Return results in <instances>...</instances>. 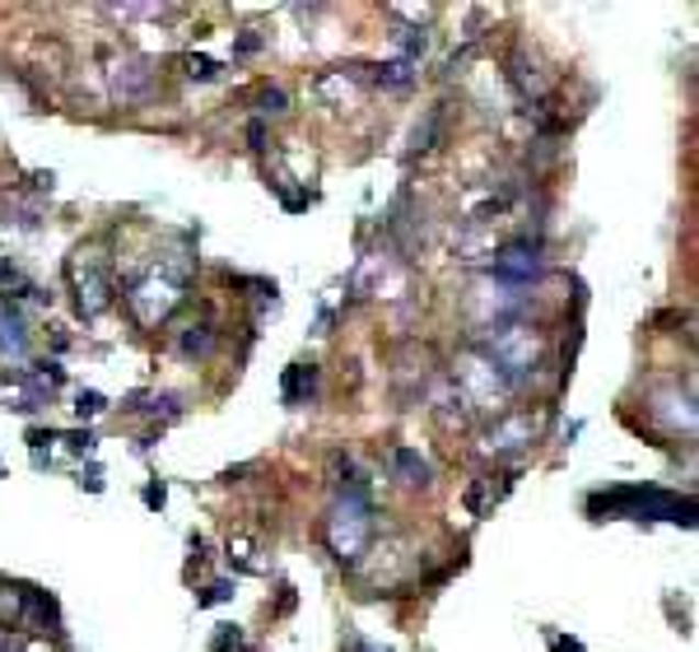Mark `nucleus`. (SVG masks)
I'll return each instance as SVG.
<instances>
[{
  "instance_id": "4be33fe9",
  "label": "nucleus",
  "mask_w": 699,
  "mask_h": 652,
  "mask_svg": "<svg viewBox=\"0 0 699 652\" xmlns=\"http://www.w3.org/2000/svg\"><path fill=\"white\" fill-rule=\"evenodd\" d=\"M355 652H382V648H374V643H364V639H359V643H355Z\"/></svg>"
},
{
  "instance_id": "412c9836",
  "label": "nucleus",
  "mask_w": 699,
  "mask_h": 652,
  "mask_svg": "<svg viewBox=\"0 0 699 652\" xmlns=\"http://www.w3.org/2000/svg\"><path fill=\"white\" fill-rule=\"evenodd\" d=\"M555 652H582V643H574V639H555Z\"/></svg>"
},
{
  "instance_id": "f03ea898",
  "label": "nucleus",
  "mask_w": 699,
  "mask_h": 652,
  "mask_svg": "<svg viewBox=\"0 0 699 652\" xmlns=\"http://www.w3.org/2000/svg\"><path fill=\"white\" fill-rule=\"evenodd\" d=\"M182 280H168V275H149V280L131 294V308H135V318H141L145 327H154V322H164L168 312H173V303L182 299Z\"/></svg>"
},
{
  "instance_id": "ddd939ff",
  "label": "nucleus",
  "mask_w": 699,
  "mask_h": 652,
  "mask_svg": "<svg viewBox=\"0 0 699 652\" xmlns=\"http://www.w3.org/2000/svg\"><path fill=\"white\" fill-rule=\"evenodd\" d=\"M182 70H187V80H215L220 75V66L210 56H182Z\"/></svg>"
},
{
  "instance_id": "4468645a",
  "label": "nucleus",
  "mask_w": 699,
  "mask_h": 652,
  "mask_svg": "<svg viewBox=\"0 0 699 652\" xmlns=\"http://www.w3.org/2000/svg\"><path fill=\"white\" fill-rule=\"evenodd\" d=\"M99 410H108L99 391H80V397H75V415H80V420H89V415H99Z\"/></svg>"
},
{
  "instance_id": "2eb2a0df",
  "label": "nucleus",
  "mask_w": 699,
  "mask_h": 652,
  "mask_svg": "<svg viewBox=\"0 0 699 652\" xmlns=\"http://www.w3.org/2000/svg\"><path fill=\"white\" fill-rule=\"evenodd\" d=\"M238 648H243L238 625H224V634H215V652H238Z\"/></svg>"
},
{
  "instance_id": "9d476101",
  "label": "nucleus",
  "mask_w": 699,
  "mask_h": 652,
  "mask_svg": "<svg viewBox=\"0 0 699 652\" xmlns=\"http://www.w3.org/2000/svg\"><path fill=\"white\" fill-rule=\"evenodd\" d=\"M411 80H415V62H387V66H378V85H387V89H411Z\"/></svg>"
},
{
  "instance_id": "9b49d317",
  "label": "nucleus",
  "mask_w": 699,
  "mask_h": 652,
  "mask_svg": "<svg viewBox=\"0 0 699 652\" xmlns=\"http://www.w3.org/2000/svg\"><path fill=\"white\" fill-rule=\"evenodd\" d=\"M210 350H215V331H210V327H191V331L182 335V354H187V360H191V354H197V360H206Z\"/></svg>"
},
{
  "instance_id": "0eeeda50",
  "label": "nucleus",
  "mask_w": 699,
  "mask_h": 652,
  "mask_svg": "<svg viewBox=\"0 0 699 652\" xmlns=\"http://www.w3.org/2000/svg\"><path fill=\"white\" fill-rule=\"evenodd\" d=\"M0 350L5 354H24L29 350V327L19 318V308L0 299Z\"/></svg>"
},
{
  "instance_id": "6e6552de",
  "label": "nucleus",
  "mask_w": 699,
  "mask_h": 652,
  "mask_svg": "<svg viewBox=\"0 0 699 652\" xmlns=\"http://www.w3.org/2000/svg\"><path fill=\"white\" fill-rule=\"evenodd\" d=\"M280 391H285V406H299L303 397H313V391H318V368H313V364H295V368H285Z\"/></svg>"
},
{
  "instance_id": "20e7f679",
  "label": "nucleus",
  "mask_w": 699,
  "mask_h": 652,
  "mask_svg": "<svg viewBox=\"0 0 699 652\" xmlns=\"http://www.w3.org/2000/svg\"><path fill=\"white\" fill-rule=\"evenodd\" d=\"M495 275H499L503 285H532L536 275H541V256H536L532 247L513 243V247H503V252L495 256Z\"/></svg>"
},
{
  "instance_id": "6ab92c4d",
  "label": "nucleus",
  "mask_w": 699,
  "mask_h": 652,
  "mask_svg": "<svg viewBox=\"0 0 699 652\" xmlns=\"http://www.w3.org/2000/svg\"><path fill=\"white\" fill-rule=\"evenodd\" d=\"M70 447L75 452H93V433H70Z\"/></svg>"
},
{
  "instance_id": "f8f14e48",
  "label": "nucleus",
  "mask_w": 699,
  "mask_h": 652,
  "mask_svg": "<svg viewBox=\"0 0 699 652\" xmlns=\"http://www.w3.org/2000/svg\"><path fill=\"white\" fill-rule=\"evenodd\" d=\"M145 85H149V70H141V66H131V70L116 75V93H122V98L145 93Z\"/></svg>"
},
{
  "instance_id": "423d86ee",
  "label": "nucleus",
  "mask_w": 699,
  "mask_h": 652,
  "mask_svg": "<svg viewBox=\"0 0 699 652\" xmlns=\"http://www.w3.org/2000/svg\"><path fill=\"white\" fill-rule=\"evenodd\" d=\"M532 420H528V415H513V420H503V424H495L490 429V439H485V443H490L495 452H518L522 443H532Z\"/></svg>"
},
{
  "instance_id": "f3484780",
  "label": "nucleus",
  "mask_w": 699,
  "mask_h": 652,
  "mask_svg": "<svg viewBox=\"0 0 699 652\" xmlns=\"http://www.w3.org/2000/svg\"><path fill=\"white\" fill-rule=\"evenodd\" d=\"M233 597V587L229 583H215V587H206L201 597H197V606H215V601H229Z\"/></svg>"
},
{
  "instance_id": "dca6fc26",
  "label": "nucleus",
  "mask_w": 699,
  "mask_h": 652,
  "mask_svg": "<svg viewBox=\"0 0 699 652\" xmlns=\"http://www.w3.org/2000/svg\"><path fill=\"white\" fill-rule=\"evenodd\" d=\"M257 103H262V112H285V108H289V98H285V89H262Z\"/></svg>"
},
{
  "instance_id": "39448f33",
  "label": "nucleus",
  "mask_w": 699,
  "mask_h": 652,
  "mask_svg": "<svg viewBox=\"0 0 699 652\" xmlns=\"http://www.w3.org/2000/svg\"><path fill=\"white\" fill-rule=\"evenodd\" d=\"M75 289H80V312H85V318H93V312L108 308V275L99 266L75 270Z\"/></svg>"
},
{
  "instance_id": "7ed1b4c3",
  "label": "nucleus",
  "mask_w": 699,
  "mask_h": 652,
  "mask_svg": "<svg viewBox=\"0 0 699 652\" xmlns=\"http://www.w3.org/2000/svg\"><path fill=\"white\" fill-rule=\"evenodd\" d=\"M462 383H466V391H471L476 401H499V397H509V378H503V373L490 364V360H471V364H462Z\"/></svg>"
},
{
  "instance_id": "aec40b11",
  "label": "nucleus",
  "mask_w": 699,
  "mask_h": 652,
  "mask_svg": "<svg viewBox=\"0 0 699 652\" xmlns=\"http://www.w3.org/2000/svg\"><path fill=\"white\" fill-rule=\"evenodd\" d=\"M145 504H149V508H164V485H149V489H145Z\"/></svg>"
},
{
  "instance_id": "f257e3e1",
  "label": "nucleus",
  "mask_w": 699,
  "mask_h": 652,
  "mask_svg": "<svg viewBox=\"0 0 699 652\" xmlns=\"http://www.w3.org/2000/svg\"><path fill=\"white\" fill-rule=\"evenodd\" d=\"M368 537H374V504H368L364 480L355 476V480L341 489V499H336V508H332V522H326V541H332V550H336V560H341V564H355V560L364 555Z\"/></svg>"
},
{
  "instance_id": "1a4fd4ad",
  "label": "nucleus",
  "mask_w": 699,
  "mask_h": 652,
  "mask_svg": "<svg viewBox=\"0 0 699 652\" xmlns=\"http://www.w3.org/2000/svg\"><path fill=\"white\" fill-rule=\"evenodd\" d=\"M392 466H397L401 485H430V462H424L415 447H397L392 452Z\"/></svg>"
},
{
  "instance_id": "a211bd4d",
  "label": "nucleus",
  "mask_w": 699,
  "mask_h": 652,
  "mask_svg": "<svg viewBox=\"0 0 699 652\" xmlns=\"http://www.w3.org/2000/svg\"><path fill=\"white\" fill-rule=\"evenodd\" d=\"M247 141H252V150H266V126L252 122V126H247Z\"/></svg>"
}]
</instances>
